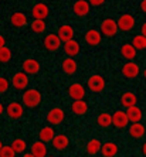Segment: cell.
Masks as SVG:
<instances>
[{"mask_svg": "<svg viewBox=\"0 0 146 157\" xmlns=\"http://www.w3.org/2000/svg\"><path fill=\"white\" fill-rule=\"evenodd\" d=\"M140 33H142L143 37H146V23H143L142 24V29H140Z\"/></svg>", "mask_w": 146, "mask_h": 157, "instance_id": "obj_38", "label": "cell"}, {"mask_svg": "<svg viewBox=\"0 0 146 157\" xmlns=\"http://www.w3.org/2000/svg\"><path fill=\"white\" fill-rule=\"evenodd\" d=\"M11 59V50L7 47L0 48V62H9Z\"/></svg>", "mask_w": 146, "mask_h": 157, "instance_id": "obj_34", "label": "cell"}, {"mask_svg": "<svg viewBox=\"0 0 146 157\" xmlns=\"http://www.w3.org/2000/svg\"><path fill=\"white\" fill-rule=\"evenodd\" d=\"M40 68H41L40 62L34 58H29L23 62V72L27 74V75H29V74L30 75H34V74H37L40 71Z\"/></svg>", "mask_w": 146, "mask_h": 157, "instance_id": "obj_10", "label": "cell"}, {"mask_svg": "<svg viewBox=\"0 0 146 157\" xmlns=\"http://www.w3.org/2000/svg\"><path fill=\"white\" fill-rule=\"evenodd\" d=\"M51 142H53V147H54L55 150H64V149H67L69 144V140L65 135H55Z\"/></svg>", "mask_w": 146, "mask_h": 157, "instance_id": "obj_22", "label": "cell"}, {"mask_svg": "<svg viewBox=\"0 0 146 157\" xmlns=\"http://www.w3.org/2000/svg\"><path fill=\"white\" fill-rule=\"evenodd\" d=\"M101 154L104 157H115L118 154V146L113 142H106L101 146Z\"/></svg>", "mask_w": 146, "mask_h": 157, "instance_id": "obj_18", "label": "cell"}, {"mask_svg": "<svg viewBox=\"0 0 146 157\" xmlns=\"http://www.w3.org/2000/svg\"><path fill=\"white\" fill-rule=\"evenodd\" d=\"M65 119V113L61 108H53L47 115V121L53 124V126H58L60 123H62Z\"/></svg>", "mask_w": 146, "mask_h": 157, "instance_id": "obj_5", "label": "cell"}, {"mask_svg": "<svg viewBox=\"0 0 146 157\" xmlns=\"http://www.w3.org/2000/svg\"><path fill=\"white\" fill-rule=\"evenodd\" d=\"M2 149H3V147H2V140H0V150H2Z\"/></svg>", "mask_w": 146, "mask_h": 157, "instance_id": "obj_45", "label": "cell"}, {"mask_svg": "<svg viewBox=\"0 0 146 157\" xmlns=\"http://www.w3.org/2000/svg\"><path fill=\"white\" fill-rule=\"evenodd\" d=\"M126 116H128V121H131L132 123H140L143 117V112L139 106H132V108H128L126 109Z\"/></svg>", "mask_w": 146, "mask_h": 157, "instance_id": "obj_13", "label": "cell"}, {"mask_svg": "<svg viewBox=\"0 0 146 157\" xmlns=\"http://www.w3.org/2000/svg\"><path fill=\"white\" fill-rule=\"evenodd\" d=\"M105 37H113L118 34V24L113 18H105L101 23V31Z\"/></svg>", "mask_w": 146, "mask_h": 157, "instance_id": "obj_3", "label": "cell"}, {"mask_svg": "<svg viewBox=\"0 0 146 157\" xmlns=\"http://www.w3.org/2000/svg\"><path fill=\"white\" fill-rule=\"evenodd\" d=\"M146 133V128L142 123H132L129 126V135L133 139H142Z\"/></svg>", "mask_w": 146, "mask_h": 157, "instance_id": "obj_21", "label": "cell"}, {"mask_svg": "<svg viewBox=\"0 0 146 157\" xmlns=\"http://www.w3.org/2000/svg\"><path fill=\"white\" fill-rule=\"evenodd\" d=\"M73 10H74V14L75 16L84 17V16H87L88 13H89V3L85 2V0H78V2L74 3Z\"/></svg>", "mask_w": 146, "mask_h": 157, "instance_id": "obj_15", "label": "cell"}, {"mask_svg": "<svg viewBox=\"0 0 146 157\" xmlns=\"http://www.w3.org/2000/svg\"><path fill=\"white\" fill-rule=\"evenodd\" d=\"M3 112H4V108H3V105H2V103H0V115L3 113Z\"/></svg>", "mask_w": 146, "mask_h": 157, "instance_id": "obj_42", "label": "cell"}, {"mask_svg": "<svg viewBox=\"0 0 146 157\" xmlns=\"http://www.w3.org/2000/svg\"><path fill=\"white\" fill-rule=\"evenodd\" d=\"M132 45L135 47V50H145L146 48V37H143L142 34L135 36L132 40Z\"/></svg>", "mask_w": 146, "mask_h": 157, "instance_id": "obj_32", "label": "cell"}, {"mask_svg": "<svg viewBox=\"0 0 146 157\" xmlns=\"http://www.w3.org/2000/svg\"><path fill=\"white\" fill-rule=\"evenodd\" d=\"M31 154L34 157H47V146L43 142H34L31 144Z\"/></svg>", "mask_w": 146, "mask_h": 157, "instance_id": "obj_25", "label": "cell"}, {"mask_svg": "<svg viewBox=\"0 0 146 157\" xmlns=\"http://www.w3.org/2000/svg\"><path fill=\"white\" fill-rule=\"evenodd\" d=\"M128 122H129L128 116H126V113H125L124 110H116V112L112 115V124L115 128H118V129L126 128Z\"/></svg>", "mask_w": 146, "mask_h": 157, "instance_id": "obj_12", "label": "cell"}, {"mask_svg": "<svg viewBox=\"0 0 146 157\" xmlns=\"http://www.w3.org/2000/svg\"><path fill=\"white\" fill-rule=\"evenodd\" d=\"M47 157H54V156H47Z\"/></svg>", "mask_w": 146, "mask_h": 157, "instance_id": "obj_46", "label": "cell"}, {"mask_svg": "<svg viewBox=\"0 0 146 157\" xmlns=\"http://www.w3.org/2000/svg\"><path fill=\"white\" fill-rule=\"evenodd\" d=\"M140 9H142V11L146 14V0H143L142 3H140Z\"/></svg>", "mask_w": 146, "mask_h": 157, "instance_id": "obj_39", "label": "cell"}, {"mask_svg": "<svg viewBox=\"0 0 146 157\" xmlns=\"http://www.w3.org/2000/svg\"><path fill=\"white\" fill-rule=\"evenodd\" d=\"M14 156H16V153L13 151V149L10 146H6L0 150V157H14Z\"/></svg>", "mask_w": 146, "mask_h": 157, "instance_id": "obj_35", "label": "cell"}, {"mask_svg": "<svg viewBox=\"0 0 146 157\" xmlns=\"http://www.w3.org/2000/svg\"><path fill=\"white\" fill-rule=\"evenodd\" d=\"M88 89L91 92H95V94H99L101 91H104V88H105L106 82L105 79H104L101 75H98V74H95V75H91V77L88 78Z\"/></svg>", "mask_w": 146, "mask_h": 157, "instance_id": "obj_2", "label": "cell"}, {"mask_svg": "<svg viewBox=\"0 0 146 157\" xmlns=\"http://www.w3.org/2000/svg\"><path fill=\"white\" fill-rule=\"evenodd\" d=\"M22 99L27 108H36L41 103V94L37 89H27Z\"/></svg>", "mask_w": 146, "mask_h": 157, "instance_id": "obj_1", "label": "cell"}, {"mask_svg": "<svg viewBox=\"0 0 146 157\" xmlns=\"http://www.w3.org/2000/svg\"><path fill=\"white\" fill-rule=\"evenodd\" d=\"M13 86L18 91H22V89H26L29 86V77H27V74L24 72H17L14 74V77H13Z\"/></svg>", "mask_w": 146, "mask_h": 157, "instance_id": "obj_11", "label": "cell"}, {"mask_svg": "<svg viewBox=\"0 0 146 157\" xmlns=\"http://www.w3.org/2000/svg\"><path fill=\"white\" fill-rule=\"evenodd\" d=\"M120 55H122L125 59H129V61L135 59V57H136L135 47H133L132 44H124V45L120 47Z\"/></svg>", "mask_w": 146, "mask_h": 157, "instance_id": "obj_27", "label": "cell"}, {"mask_svg": "<svg viewBox=\"0 0 146 157\" xmlns=\"http://www.w3.org/2000/svg\"><path fill=\"white\" fill-rule=\"evenodd\" d=\"M91 6H101V4H104V2H91Z\"/></svg>", "mask_w": 146, "mask_h": 157, "instance_id": "obj_40", "label": "cell"}, {"mask_svg": "<svg viewBox=\"0 0 146 157\" xmlns=\"http://www.w3.org/2000/svg\"><path fill=\"white\" fill-rule=\"evenodd\" d=\"M64 52L67 55H69V58H73L74 55H77L80 52V44L74 40H69L67 43H64Z\"/></svg>", "mask_w": 146, "mask_h": 157, "instance_id": "obj_23", "label": "cell"}, {"mask_svg": "<svg viewBox=\"0 0 146 157\" xmlns=\"http://www.w3.org/2000/svg\"><path fill=\"white\" fill-rule=\"evenodd\" d=\"M68 94L74 101H82L85 96V88L81 84H73V85H69Z\"/></svg>", "mask_w": 146, "mask_h": 157, "instance_id": "obj_14", "label": "cell"}, {"mask_svg": "<svg viewBox=\"0 0 146 157\" xmlns=\"http://www.w3.org/2000/svg\"><path fill=\"white\" fill-rule=\"evenodd\" d=\"M85 41H87L88 45H91V47H97L101 43V33H99L98 30H88L87 34H85Z\"/></svg>", "mask_w": 146, "mask_h": 157, "instance_id": "obj_16", "label": "cell"}, {"mask_svg": "<svg viewBox=\"0 0 146 157\" xmlns=\"http://www.w3.org/2000/svg\"><path fill=\"white\" fill-rule=\"evenodd\" d=\"M71 109L75 115L78 116H82L88 112V103L85 101H74L73 105H71Z\"/></svg>", "mask_w": 146, "mask_h": 157, "instance_id": "obj_28", "label": "cell"}, {"mask_svg": "<svg viewBox=\"0 0 146 157\" xmlns=\"http://www.w3.org/2000/svg\"><path fill=\"white\" fill-rule=\"evenodd\" d=\"M6 113H7L9 117H11V119H20V117L23 116V106L20 105L18 102H11L9 103L7 106H6Z\"/></svg>", "mask_w": 146, "mask_h": 157, "instance_id": "obj_8", "label": "cell"}, {"mask_svg": "<svg viewBox=\"0 0 146 157\" xmlns=\"http://www.w3.org/2000/svg\"><path fill=\"white\" fill-rule=\"evenodd\" d=\"M31 30L37 34L43 33L44 30H45V21H43V20H34V21L31 23Z\"/></svg>", "mask_w": 146, "mask_h": 157, "instance_id": "obj_33", "label": "cell"}, {"mask_svg": "<svg viewBox=\"0 0 146 157\" xmlns=\"http://www.w3.org/2000/svg\"><path fill=\"white\" fill-rule=\"evenodd\" d=\"M38 136H40V142L48 143V142H51V140L54 139L55 132H54V129H53L51 126H44V128L40 130Z\"/></svg>", "mask_w": 146, "mask_h": 157, "instance_id": "obj_26", "label": "cell"}, {"mask_svg": "<svg viewBox=\"0 0 146 157\" xmlns=\"http://www.w3.org/2000/svg\"><path fill=\"white\" fill-rule=\"evenodd\" d=\"M136 102H138V96L132 92H125L122 98H120V105L124 108H132V106H136Z\"/></svg>", "mask_w": 146, "mask_h": 157, "instance_id": "obj_24", "label": "cell"}, {"mask_svg": "<svg viewBox=\"0 0 146 157\" xmlns=\"http://www.w3.org/2000/svg\"><path fill=\"white\" fill-rule=\"evenodd\" d=\"M9 81L7 78H4V77H0V94H4V92L9 89Z\"/></svg>", "mask_w": 146, "mask_h": 157, "instance_id": "obj_36", "label": "cell"}, {"mask_svg": "<svg viewBox=\"0 0 146 157\" xmlns=\"http://www.w3.org/2000/svg\"><path fill=\"white\" fill-rule=\"evenodd\" d=\"M101 146H102V143L98 139H91L87 143V153L89 156H95V154H98L101 151Z\"/></svg>", "mask_w": 146, "mask_h": 157, "instance_id": "obj_29", "label": "cell"}, {"mask_svg": "<svg viewBox=\"0 0 146 157\" xmlns=\"http://www.w3.org/2000/svg\"><path fill=\"white\" fill-rule=\"evenodd\" d=\"M118 30H122V31H129L135 27V17L129 13H125L118 18Z\"/></svg>", "mask_w": 146, "mask_h": 157, "instance_id": "obj_4", "label": "cell"}, {"mask_svg": "<svg viewBox=\"0 0 146 157\" xmlns=\"http://www.w3.org/2000/svg\"><path fill=\"white\" fill-rule=\"evenodd\" d=\"M23 157H34V156H33V154H31V153H27V154H24V156H23Z\"/></svg>", "mask_w": 146, "mask_h": 157, "instance_id": "obj_43", "label": "cell"}, {"mask_svg": "<svg viewBox=\"0 0 146 157\" xmlns=\"http://www.w3.org/2000/svg\"><path fill=\"white\" fill-rule=\"evenodd\" d=\"M10 23L13 27H17V29H20V27H24L27 24V17L24 13H20V11H17V13H13V14L10 16Z\"/></svg>", "mask_w": 146, "mask_h": 157, "instance_id": "obj_19", "label": "cell"}, {"mask_svg": "<svg viewBox=\"0 0 146 157\" xmlns=\"http://www.w3.org/2000/svg\"><path fill=\"white\" fill-rule=\"evenodd\" d=\"M74 37V29L69 24H62L61 27L58 29V38L61 40V43H67V41L73 40Z\"/></svg>", "mask_w": 146, "mask_h": 157, "instance_id": "obj_17", "label": "cell"}, {"mask_svg": "<svg viewBox=\"0 0 146 157\" xmlns=\"http://www.w3.org/2000/svg\"><path fill=\"white\" fill-rule=\"evenodd\" d=\"M31 14H33L34 20H44L50 14V9L47 4L44 3H37L33 9H31Z\"/></svg>", "mask_w": 146, "mask_h": 157, "instance_id": "obj_7", "label": "cell"}, {"mask_svg": "<svg viewBox=\"0 0 146 157\" xmlns=\"http://www.w3.org/2000/svg\"><path fill=\"white\" fill-rule=\"evenodd\" d=\"M10 147L13 149L14 153H24V151H26L27 144H26V142H24L23 139H14L13 142H11Z\"/></svg>", "mask_w": 146, "mask_h": 157, "instance_id": "obj_31", "label": "cell"}, {"mask_svg": "<svg viewBox=\"0 0 146 157\" xmlns=\"http://www.w3.org/2000/svg\"><path fill=\"white\" fill-rule=\"evenodd\" d=\"M139 72H140V68H139V65L133 61L126 62V64H124V67H122V75L126 78H131V79L138 77Z\"/></svg>", "mask_w": 146, "mask_h": 157, "instance_id": "obj_6", "label": "cell"}, {"mask_svg": "<svg viewBox=\"0 0 146 157\" xmlns=\"http://www.w3.org/2000/svg\"><path fill=\"white\" fill-rule=\"evenodd\" d=\"M97 122H98V124L101 128H109L112 124V115L108 113V112H102V113L98 115Z\"/></svg>", "mask_w": 146, "mask_h": 157, "instance_id": "obj_30", "label": "cell"}, {"mask_svg": "<svg viewBox=\"0 0 146 157\" xmlns=\"http://www.w3.org/2000/svg\"><path fill=\"white\" fill-rule=\"evenodd\" d=\"M143 77H145V79H146V68H145V71H143Z\"/></svg>", "mask_w": 146, "mask_h": 157, "instance_id": "obj_44", "label": "cell"}, {"mask_svg": "<svg viewBox=\"0 0 146 157\" xmlns=\"http://www.w3.org/2000/svg\"><path fill=\"white\" fill-rule=\"evenodd\" d=\"M78 70V64L74 58H65L62 61V71L67 74V75H74Z\"/></svg>", "mask_w": 146, "mask_h": 157, "instance_id": "obj_20", "label": "cell"}, {"mask_svg": "<svg viewBox=\"0 0 146 157\" xmlns=\"http://www.w3.org/2000/svg\"><path fill=\"white\" fill-rule=\"evenodd\" d=\"M4 44H6V40H4V37L2 36V34H0V48L6 47V45H4Z\"/></svg>", "mask_w": 146, "mask_h": 157, "instance_id": "obj_37", "label": "cell"}, {"mask_svg": "<svg viewBox=\"0 0 146 157\" xmlns=\"http://www.w3.org/2000/svg\"><path fill=\"white\" fill-rule=\"evenodd\" d=\"M61 45H62L61 40H60L58 36H55V34H48V36L44 38V47L47 48L48 51H57Z\"/></svg>", "mask_w": 146, "mask_h": 157, "instance_id": "obj_9", "label": "cell"}, {"mask_svg": "<svg viewBox=\"0 0 146 157\" xmlns=\"http://www.w3.org/2000/svg\"><path fill=\"white\" fill-rule=\"evenodd\" d=\"M142 153H143V154H145V156H146V142H145V143H143V144H142Z\"/></svg>", "mask_w": 146, "mask_h": 157, "instance_id": "obj_41", "label": "cell"}]
</instances>
